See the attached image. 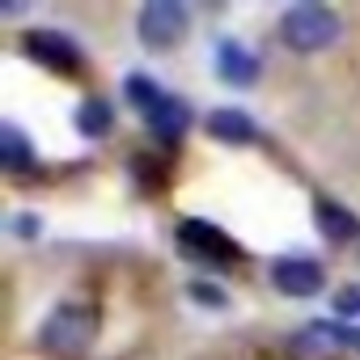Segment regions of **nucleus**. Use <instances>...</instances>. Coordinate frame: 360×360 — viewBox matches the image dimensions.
Wrapping results in <instances>:
<instances>
[{"label":"nucleus","instance_id":"obj_1","mask_svg":"<svg viewBox=\"0 0 360 360\" xmlns=\"http://www.w3.org/2000/svg\"><path fill=\"white\" fill-rule=\"evenodd\" d=\"M98 326H102L98 305H89V301H60L39 326V347L47 356H56V360H77V356H85L94 347Z\"/></svg>","mask_w":360,"mask_h":360},{"label":"nucleus","instance_id":"obj_2","mask_svg":"<svg viewBox=\"0 0 360 360\" xmlns=\"http://www.w3.org/2000/svg\"><path fill=\"white\" fill-rule=\"evenodd\" d=\"M339 34H343V22L326 5H292L280 18V43L288 51H297V56L326 51L330 43H339Z\"/></svg>","mask_w":360,"mask_h":360},{"label":"nucleus","instance_id":"obj_3","mask_svg":"<svg viewBox=\"0 0 360 360\" xmlns=\"http://www.w3.org/2000/svg\"><path fill=\"white\" fill-rule=\"evenodd\" d=\"M191 13L183 0H148V5L136 13V34L148 51H169L187 39Z\"/></svg>","mask_w":360,"mask_h":360},{"label":"nucleus","instance_id":"obj_4","mask_svg":"<svg viewBox=\"0 0 360 360\" xmlns=\"http://www.w3.org/2000/svg\"><path fill=\"white\" fill-rule=\"evenodd\" d=\"M22 51H26L39 68H47V72H56V77H77V72L85 68L81 47H77L68 34H60V30H30V34L22 39Z\"/></svg>","mask_w":360,"mask_h":360},{"label":"nucleus","instance_id":"obj_5","mask_svg":"<svg viewBox=\"0 0 360 360\" xmlns=\"http://www.w3.org/2000/svg\"><path fill=\"white\" fill-rule=\"evenodd\" d=\"M178 246H183L187 255H195V259H204V263H233V259H242L238 242L225 238L208 221H183L178 225Z\"/></svg>","mask_w":360,"mask_h":360},{"label":"nucleus","instance_id":"obj_6","mask_svg":"<svg viewBox=\"0 0 360 360\" xmlns=\"http://www.w3.org/2000/svg\"><path fill=\"white\" fill-rule=\"evenodd\" d=\"M322 280H326V271H322L318 259L288 255V259H276V263H271V284H276V292H284V297H314V292L322 288Z\"/></svg>","mask_w":360,"mask_h":360},{"label":"nucleus","instance_id":"obj_7","mask_svg":"<svg viewBox=\"0 0 360 360\" xmlns=\"http://www.w3.org/2000/svg\"><path fill=\"white\" fill-rule=\"evenodd\" d=\"M217 77H221L225 85H233V89H246V85L259 81V60H255L242 43L225 39V43L217 47Z\"/></svg>","mask_w":360,"mask_h":360},{"label":"nucleus","instance_id":"obj_8","mask_svg":"<svg viewBox=\"0 0 360 360\" xmlns=\"http://www.w3.org/2000/svg\"><path fill=\"white\" fill-rule=\"evenodd\" d=\"M204 127H208V136H212V140H221V144H255V140H259L255 119H250V115H242V110H233V106L212 110V115L204 119Z\"/></svg>","mask_w":360,"mask_h":360},{"label":"nucleus","instance_id":"obj_9","mask_svg":"<svg viewBox=\"0 0 360 360\" xmlns=\"http://www.w3.org/2000/svg\"><path fill=\"white\" fill-rule=\"evenodd\" d=\"M314 225L322 229V238L330 242H356L360 238V217H352L343 204L335 200H318L314 204Z\"/></svg>","mask_w":360,"mask_h":360},{"label":"nucleus","instance_id":"obj_10","mask_svg":"<svg viewBox=\"0 0 360 360\" xmlns=\"http://www.w3.org/2000/svg\"><path fill=\"white\" fill-rule=\"evenodd\" d=\"M144 123H148L153 136H161V140H178V136L191 127V110H187V102H178V98L165 94V98L144 115Z\"/></svg>","mask_w":360,"mask_h":360},{"label":"nucleus","instance_id":"obj_11","mask_svg":"<svg viewBox=\"0 0 360 360\" xmlns=\"http://www.w3.org/2000/svg\"><path fill=\"white\" fill-rule=\"evenodd\" d=\"M0 165H5L9 174H26L34 165V148L22 136V127H13V123L0 127Z\"/></svg>","mask_w":360,"mask_h":360},{"label":"nucleus","instance_id":"obj_12","mask_svg":"<svg viewBox=\"0 0 360 360\" xmlns=\"http://www.w3.org/2000/svg\"><path fill=\"white\" fill-rule=\"evenodd\" d=\"M77 131L85 136V140H102L110 127H115V110H110V102L106 98H85L81 106H77Z\"/></svg>","mask_w":360,"mask_h":360},{"label":"nucleus","instance_id":"obj_13","mask_svg":"<svg viewBox=\"0 0 360 360\" xmlns=\"http://www.w3.org/2000/svg\"><path fill=\"white\" fill-rule=\"evenodd\" d=\"M123 94H127V102H131V106H136L140 115H148V110H153V106H157V102L165 98V94L157 89V81H148V77H140V72L123 81Z\"/></svg>","mask_w":360,"mask_h":360},{"label":"nucleus","instance_id":"obj_14","mask_svg":"<svg viewBox=\"0 0 360 360\" xmlns=\"http://www.w3.org/2000/svg\"><path fill=\"white\" fill-rule=\"evenodd\" d=\"M187 292H191V301H200V305H208V309H225V305H229L225 288H217L212 280H191Z\"/></svg>","mask_w":360,"mask_h":360},{"label":"nucleus","instance_id":"obj_15","mask_svg":"<svg viewBox=\"0 0 360 360\" xmlns=\"http://www.w3.org/2000/svg\"><path fill=\"white\" fill-rule=\"evenodd\" d=\"M335 314L339 318H360V284H347L335 292Z\"/></svg>","mask_w":360,"mask_h":360},{"label":"nucleus","instance_id":"obj_16","mask_svg":"<svg viewBox=\"0 0 360 360\" xmlns=\"http://www.w3.org/2000/svg\"><path fill=\"white\" fill-rule=\"evenodd\" d=\"M13 229H18L22 238H34V233H39V221H34V217H18V221H13Z\"/></svg>","mask_w":360,"mask_h":360}]
</instances>
